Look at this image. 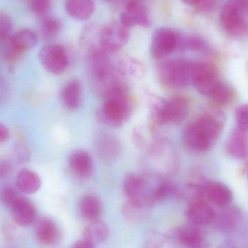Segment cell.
<instances>
[{
	"mask_svg": "<svg viewBox=\"0 0 248 248\" xmlns=\"http://www.w3.org/2000/svg\"><path fill=\"white\" fill-rule=\"evenodd\" d=\"M21 194L17 188L10 185H5L0 189V201L8 208Z\"/></svg>",
	"mask_w": 248,
	"mask_h": 248,
	"instance_id": "obj_34",
	"label": "cell"
},
{
	"mask_svg": "<svg viewBox=\"0 0 248 248\" xmlns=\"http://www.w3.org/2000/svg\"><path fill=\"white\" fill-rule=\"evenodd\" d=\"M144 248H172L171 243L160 234H153L147 240Z\"/></svg>",
	"mask_w": 248,
	"mask_h": 248,
	"instance_id": "obj_37",
	"label": "cell"
},
{
	"mask_svg": "<svg viewBox=\"0 0 248 248\" xmlns=\"http://www.w3.org/2000/svg\"><path fill=\"white\" fill-rule=\"evenodd\" d=\"M101 202L95 195H87L83 197L79 202V211L81 217L91 221L100 219L102 214Z\"/></svg>",
	"mask_w": 248,
	"mask_h": 248,
	"instance_id": "obj_27",
	"label": "cell"
},
{
	"mask_svg": "<svg viewBox=\"0 0 248 248\" xmlns=\"http://www.w3.org/2000/svg\"><path fill=\"white\" fill-rule=\"evenodd\" d=\"M12 45L19 52L24 55L38 43V36L31 29H20L10 37Z\"/></svg>",
	"mask_w": 248,
	"mask_h": 248,
	"instance_id": "obj_25",
	"label": "cell"
},
{
	"mask_svg": "<svg viewBox=\"0 0 248 248\" xmlns=\"http://www.w3.org/2000/svg\"><path fill=\"white\" fill-rule=\"evenodd\" d=\"M61 100L68 110H76L79 107L82 98V89L77 80L67 83L61 92Z\"/></svg>",
	"mask_w": 248,
	"mask_h": 248,
	"instance_id": "obj_24",
	"label": "cell"
},
{
	"mask_svg": "<svg viewBox=\"0 0 248 248\" xmlns=\"http://www.w3.org/2000/svg\"><path fill=\"white\" fill-rule=\"evenodd\" d=\"M124 191L128 201L153 205V190L149 189L145 181L134 174H128L124 179Z\"/></svg>",
	"mask_w": 248,
	"mask_h": 248,
	"instance_id": "obj_13",
	"label": "cell"
},
{
	"mask_svg": "<svg viewBox=\"0 0 248 248\" xmlns=\"http://www.w3.org/2000/svg\"><path fill=\"white\" fill-rule=\"evenodd\" d=\"M185 4H187V5L192 6V7H195L201 2L202 0H182Z\"/></svg>",
	"mask_w": 248,
	"mask_h": 248,
	"instance_id": "obj_46",
	"label": "cell"
},
{
	"mask_svg": "<svg viewBox=\"0 0 248 248\" xmlns=\"http://www.w3.org/2000/svg\"><path fill=\"white\" fill-rule=\"evenodd\" d=\"M152 204L127 201L123 207V214L126 221L132 224L141 222L147 218L151 211Z\"/></svg>",
	"mask_w": 248,
	"mask_h": 248,
	"instance_id": "obj_26",
	"label": "cell"
},
{
	"mask_svg": "<svg viewBox=\"0 0 248 248\" xmlns=\"http://www.w3.org/2000/svg\"><path fill=\"white\" fill-rule=\"evenodd\" d=\"M107 1H114V0H106Z\"/></svg>",
	"mask_w": 248,
	"mask_h": 248,
	"instance_id": "obj_48",
	"label": "cell"
},
{
	"mask_svg": "<svg viewBox=\"0 0 248 248\" xmlns=\"http://www.w3.org/2000/svg\"><path fill=\"white\" fill-rule=\"evenodd\" d=\"M193 62L184 58L163 61L158 68L160 82L167 88H186L191 84Z\"/></svg>",
	"mask_w": 248,
	"mask_h": 248,
	"instance_id": "obj_5",
	"label": "cell"
},
{
	"mask_svg": "<svg viewBox=\"0 0 248 248\" xmlns=\"http://www.w3.org/2000/svg\"><path fill=\"white\" fill-rule=\"evenodd\" d=\"M148 10L139 0H128L125 4V10L121 15V23L126 28L136 26L147 27L150 25Z\"/></svg>",
	"mask_w": 248,
	"mask_h": 248,
	"instance_id": "obj_14",
	"label": "cell"
},
{
	"mask_svg": "<svg viewBox=\"0 0 248 248\" xmlns=\"http://www.w3.org/2000/svg\"><path fill=\"white\" fill-rule=\"evenodd\" d=\"M39 61L45 70L55 75L63 74L69 65V60L63 46L48 45L39 54Z\"/></svg>",
	"mask_w": 248,
	"mask_h": 248,
	"instance_id": "obj_9",
	"label": "cell"
},
{
	"mask_svg": "<svg viewBox=\"0 0 248 248\" xmlns=\"http://www.w3.org/2000/svg\"><path fill=\"white\" fill-rule=\"evenodd\" d=\"M133 140L137 147H144L146 144V140L143 134H141V130L135 128L132 134Z\"/></svg>",
	"mask_w": 248,
	"mask_h": 248,
	"instance_id": "obj_41",
	"label": "cell"
},
{
	"mask_svg": "<svg viewBox=\"0 0 248 248\" xmlns=\"http://www.w3.org/2000/svg\"><path fill=\"white\" fill-rule=\"evenodd\" d=\"M246 16L243 9L234 0H227L220 12V24L227 35L238 37L247 31Z\"/></svg>",
	"mask_w": 248,
	"mask_h": 248,
	"instance_id": "obj_6",
	"label": "cell"
},
{
	"mask_svg": "<svg viewBox=\"0 0 248 248\" xmlns=\"http://www.w3.org/2000/svg\"><path fill=\"white\" fill-rule=\"evenodd\" d=\"M16 188L25 195H32L39 190L42 185L40 177L36 172L22 169L16 177Z\"/></svg>",
	"mask_w": 248,
	"mask_h": 248,
	"instance_id": "obj_22",
	"label": "cell"
},
{
	"mask_svg": "<svg viewBox=\"0 0 248 248\" xmlns=\"http://www.w3.org/2000/svg\"><path fill=\"white\" fill-rule=\"evenodd\" d=\"M31 10L36 16H44L49 12V0H29Z\"/></svg>",
	"mask_w": 248,
	"mask_h": 248,
	"instance_id": "obj_38",
	"label": "cell"
},
{
	"mask_svg": "<svg viewBox=\"0 0 248 248\" xmlns=\"http://www.w3.org/2000/svg\"><path fill=\"white\" fill-rule=\"evenodd\" d=\"M71 248H96L95 245L86 240H79L73 245Z\"/></svg>",
	"mask_w": 248,
	"mask_h": 248,
	"instance_id": "obj_44",
	"label": "cell"
},
{
	"mask_svg": "<svg viewBox=\"0 0 248 248\" xmlns=\"http://www.w3.org/2000/svg\"><path fill=\"white\" fill-rule=\"evenodd\" d=\"M65 7L71 17L84 21L92 17L95 5L93 0H65Z\"/></svg>",
	"mask_w": 248,
	"mask_h": 248,
	"instance_id": "obj_21",
	"label": "cell"
},
{
	"mask_svg": "<svg viewBox=\"0 0 248 248\" xmlns=\"http://www.w3.org/2000/svg\"><path fill=\"white\" fill-rule=\"evenodd\" d=\"M13 221L20 227H29L37 220V210L31 201L23 195L8 207Z\"/></svg>",
	"mask_w": 248,
	"mask_h": 248,
	"instance_id": "obj_12",
	"label": "cell"
},
{
	"mask_svg": "<svg viewBox=\"0 0 248 248\" xmlns=\"http://www.w3.org/2000/svg\"><path fill=\"white\" fill-rule=\"evenodd\" d=\"M205 49H206V45L199 36H185L182 33H179L177 50L202 52Z\"/></svg>",
	"mask_w": 248,
	"mask_h": 248,
	"instance_id": "obj_30",
	"label": "cell"
},
{
	"mask_svg": "<svg viewBox=\"0 0 248 248\" xmlns=\"http://www.w3.org/2000/svg\"><path fill=\"white\" fill-rule=\"evenodd\" d=\"M244 11L245 14L248 16V0H234Z\"/></svg>",
	"mask_w": 248,
	"mask_h": 248,
	"instance_id": "obj_45",
	"label": "cell"
},
{
	"mask_svg": "<svg viewBox=\"0 0 248 248\" xmlns=\"http://www.w3.org/2000/svg\"><path fill=\"white\" fill-rule=\"evenodd\" d=\"M227 151L232 157L244 159L248 155V131L237 128L230 134L227 144Z\"/></svg>",
	"mask_w": 248,
	"mask_h": 248,
	"instance_id": "obj_20",
	"label": "cell"
},
{
	"mask_svg": "<svg viewBox=\"0 0 248 248\" xmlns=\"http://www.w3.org/2000/svg\"><path fill=\"white\" fill-rule=\"evenodd\" d=\"M12 165L10 162L7 159H1L0 160V179L8 176L11 172Z\"/></svg>",
	"mask_w": 248,
	"mask_h": 248,
	"instance_id": "obj_40",
	"label": "cell"
},
{
	"mask_svg": "<svg viewBox=\"0 0 248 248\" xmlns=\"http://www.w3.org/2000/svg\"><path fill=\"white\" fill-rule=\"evenodd\" d=\"M16 158L20 162V163H24L27 161L29 159V150L24 147H17L16 152Z\"/></svg>",
	"mask_w": 248,
	"mask_h": 248,
	"instance_id": "obj_42",
	"label": "cell"
},
{
	"mask_svg": "<svg viewBox=\"0 0 248 248\" xmlns=\"http://www.w3.org/2000/svg\"><path fill=\"white\" fill-rule=\"evenodd\" d=\"M235 97V92L232 87L221 81L210 94L211 100L218 106H227L231 103Z\"/></svg>",
	"mask_w": 248,
	"mask_h": 248,
	"instance_id": "obj_29",
	"label": "cell"
},
{
	"mask_svg": "<svg viewBox=\"0 0 248 248\" xmlns=\"http://www.w3.org/2000/svg\"><path fill=\"white\" fill-rule=\"evenodd\" d=\"M203 198L209 204L217 207L230 205L232 201V193L230 188L218 182H208L202 184Z\"/></svg>",
	"mask_w": 248,
	"mask_h": 248,
	"instance_id": "obj_18",
	"label": "cell"
},
{
	"mask_svg": "<svg viewBox=\"0 0 248 248\" xmlns=\"http://www.w3.org/2000/svg\"><path fill=\"white\" fill-rule=\"evenodd\" d=\"M68 164L74 174L81 179L90 177L94 171V164L91 156L82 150H77L71 153Z\"/></svg>",
	"mask_w": 248,
	"mask_h": 248,
	"instance_id": "obj_19",
	"label": "cell"
},
{
	"mask_svg": "<svg viewBox=\"0 0 248 248\" xmlns=\"http://www.w3.org/2000/svg\"><path fill=\"white\" fill-rule=\"evenodd\" d=\"M221 116L217 113L201 115L188 124L182 133V141L186 148L202 153L209 150L220 137L223 129Z\"/></svg>",
	"mask_w": 248,
	"mask_h": 248,
	"instance_id": "obj_1",
	"label": "cell"
},
{
	"mask_svg": "<svg viewBox=\"0 0 248 248\" xmlns=\"http://www.w3.org/2000/svg\"><path fill=\"white\" fill-rule=\"evenodd\" d=\"M108 234L109 230L107 225L99 219L91 221L85 227L83 232V237L84 240L96 245L106 241L108 237Z\"/></svg>",
	"mask_w": 248,
	"mask_h": 248,
	"instance_id": "obj_28",
	"label": "cell"
},
{
	"mask_svg": "<svg viewBox=\"0 0 248 248\" xmlns=\"http://www.w3.org/2000/svg\"><path fill=\"white\" fill-rule=\"evenodd\" d=\"M35 236L40 244L46 247H53L59 244L62 237L58 224L46 217H42L36 221Z\"/></svg>",
	"mask_w": 248,
	"mask_h": 248,
	"instance_id": "obj_16",
	"label": "cell"
},
{
	"mask_svg": "<svg viewBox=\"0 0 248 248\" xmlns=\"http://www.w3.org/2000/svg\"><path fill=\"white\" fill-rule=\"evenodd\" d=\"M119 68L123 72L124 75L128 73L134 78H142L145 74L144 65L138 60L128 59L127 62L120 63Z\"/></svg>",
	"mask_w": 248,
	"mask_h": 248,
	"instance_id": "obj_33",
	"label": "cell"
},
{
	"mask_svg": "<svg viewBox=\"0 0 248 248\" xmlns=\"http://www.w3.org/2000/svg\"><path fill=\"white\" fill-rule=\"evenodd\" d=\"M147 97L151 110L150 131L155 129L158 125L180 124L189 113V101L183 96H175L165 100L153 93H148Z\"/></svg>",
	"mask_w": 248,
	"mask_h": 248,
	"instance_id": "obj_3",
	"label": "cell"
},
{
	"mask_svg": "<svg viewBox=\"0 0 248 248\" xmlns=\"http://www.w3.org/2000/svg\"><path fill=\"white\" fill-rule=\"evenodd\" d=\"M10 133L8 128L0 122V145L4 144L10 139Z\"/></svg>",
	"mask_w": 248,
	"mask_h": 248,
	"instance_id": "obj_43",
	"label": "cell"
},
{
	"mask_svg": "<svg viewBox=\"0 0 248 248\" xmlns=\"http://www.w3.org/2000/svg\"><path fill=\"white\" fill-rule=\"evenodd\" d=\"M104 103L97 110L99 120L112 128H119L130 117L134 103L124 83L104 93Z\"/></svg>",
	"mask_w": 248,
	"mask_h": 248,
	"instance_id": "obj_2",
	"label": "cell"
},
{
	"mask_svg": "<svg viewBox=\"0 0 248 248\" xmlns=\"http://www.w3.org/2000/svg\"><path fill=\"white\" fill-rule=\"evenodd\" d=\"M173 238L179 246L185 248H206L209 246L208 237L201 227L190 224L176 229Z\"/></svg>",
	"mask_w": 248,
	"mask_h": 248,
	"instance_id": "obj_11",
	"label": "cell"
},
{
	"mask_svg": "<svg viewBox=\"0 0 248 248\" xmlns=\"http://www.w3.org/2000/svg\"><path fill=\"white\" fill-rule=\"evenodd\" d=\"M245 172H246V175H247L248 178V163L246 165V169H245Z\"/></svg>",
	"mask_w": 248,
	"mask_h": 248,
	"instance_id": "obj_47",
	"label": "cell"
},
{
	"mask_svg": "<svg viewBox=\"0 0 248 248\" xmlns=\"http://www.w3.org/2000/svg\"><path fill=\"white\" fill-rule=\"evenodd\" d=\"M235 120L237 128L248 131V104L242 105L236 109Z\"/></svg>",
	"mask_w": 248,
	"mask_h": 248,
	"instance_id": "obj_36",
	"label": "cell"
},
{
	"mask_svg": "<svg viewBox=\"0 0 248 248\" xmlns=\"http://www.w3.org/2000/svg\"><path fill=\"white\" fill-rule=\"evenodd\" d=\"M61 29V22L54 17H46L41 23L40 35L45 41L55 39Z\"/></svg>",
	"mask_w": 248,
	"mask_h": 248,
	"instance_id": "obj_31",
	"label": "cell"
},
{
	"mask_svg": "<svg viewBox=\"0 0 248 248\" xmlns=\"http://www.w3.org/2000/svg\"><path fill=\"white\" fill-rule=\"evenodd\" d=\"M179 32L168 28L156 29L152 37V56L156 60H163L177 50Z\"/></svg>",
	"mask_w": 248,
	"mask_h": 248,
	"instance_id": "obj_10",
	"label": "cell"
},
{
	"mask_svg": "<svg viewBox=\"0 0 248 248\" xmlns=\"http://www.w3.org/2000/svg\"><path fill=\"white\" fill-rule=\"evenodd\" d=\"M215 210L205 201H194L189 202L186 208V219L189 224L198 227L211 225Z\"/></svg>",
	"mask_w": 248,
	"mask_h": 248,
	"instance_id": "obj_17",
	"label": "cell"
},
{
	"mask_svg": "<svg viewBox=\"0 0 248 248\" xmlns=\"http://www.w3.org/2000/svg\"><path fill=\"white\" fill-rule=\"evenodd\" d=\"M217 0H202L194 8L198 13H208L214 10L217 4Z\"/></svg>",
	"mask_w": 248,
	"mask_h": 248,
	"instance_id": "obj_39",
	"label": "cell"
},
{
	"mask_svg": "<svg viewBox=\"0 0 248 248\" xmlns=\"http://www.w3.org/2000/svg\"><path fill=\"white\" fill-rule=\"evenodd\" d=\"M218 70L213 64L205 62H194L191 84L202 95L209 97L221 81Z\"/></svg>",
	"mask_w": 248,
	"mask_h": 248,
	"instance_id": "obj_7",
	"label": "cell"
},
{
	"mask_svg": "<svg viewBox=\"0 0 248 248\" xmlns=\"http://www.w3.org/2000/svg\"><path fill=\"white\" fill-rule=\"evenodd\" d=\"M13 20L7 13L0 12V43L11 36Z\"/></svg>",
	"mask_w": 248,
	"mask_h": 248,
	"instance_id": "obj_35",
	"label": "cell"
},
{
	"mask_svg": "<svg viewBox=\"0 0 248 248\" xmlns=\"http://www.w3.org/2000/svg\"><path fill=\"white\" fill-rule=\"evenodd\" d=\"M122 144L119 139L111 134L103 135L97 142V154L103 160L117 158L122 153Z\"/></svg>",
	"mask_w": 248,
	"mask_h": 248,
	"instance_id": "obj_23",
	"label": "cell"
},
{
	"mask_svg": "<svg viewBox=\"0 0 248 248\" xmlns=\"http://www.w3.org/2000/svg\"><path fill=\"white\" fill-rule=\"evenodd\" d=\"M241 218L240 208L236 205H228L215 211L211 225L221 232H230L238 226Z\"/></svg>",
	"mask_w": 248,
	"mask_h": 248,
	"instance_id": "obj_15",
	"label": "cell"
},
{
	"mask_svg": "<svg viewBox=\"0 0 248 248\" xmlns=\"http://www.w3.org/2000/svg\"><path fill=\"white\" fill-rule=\"evenodd\" d=\"M177 187L169 182H164L153 189V201H163L177 195Z\"/></svg>",
	"mask_w": 248,
	"mask_h": 248,
	"instance_id": "obj_32",
	"label": "cell"
},
{
	"mask_svg": "<svg viewBox=\"0 0 248 248\" xmlns=\"http://www.w3.org/2000/svg\"><path fill=\"white\" fill-rule=\"evenodd\" d=\"M128 39V29L121 23H110L100 29V48L106 53H115L126 45Z\"/></svg>",
	"mask_w": 248,
	"mask_h": 248,
	"instance_id": "obj_8",
	"label": "cell"
},
{
	"mask_svg": "<svg viewBox=\"0 0 248 248\" xmlns=\"http://www.w3.org/2000/svg\"><path fill=\"white\" fill-rule=\"evenodd\" d=\"M147 171L156 177L173 174L177 169V157L171 143L160 139L152 143L147 150L144 163Z\"/></svg>",
	"mask_w": 248,
	"mask_h": 248,
	"instance_id": "obj_4",
	"label": "cell"
}]
</instances>
